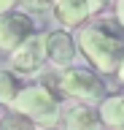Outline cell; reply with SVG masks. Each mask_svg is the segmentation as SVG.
Instances as JSON below:
<instances>
[{
  "instance_id": "9a60e30c",
  "label": "cell",
  "mask_w": 124,
  "mask_h": 130,
  "mask_svg": "<svg viewBox=\"0 0 124 130\" xmlns=\"http://www.w3.org/2000/svg\"><path fill=\"white\" fill-rule=\"evenodd\" d=\"M89 3H92V11L97 14V11H103V8H105L108 3H111V0H89ZM113 3H116V0H113Z\"/></svg>"
},
{
  "instance_id": "8992f818",
  "label": "cell",
  "mask_w": 124,
  "mask_h": 130,
  "mask_svg": "<svg viewBox=\"0 0 124 130\" xmlns=\"http://www.w3.org/2000/svg\"><path fill=\"white\" fill-rule=\"evenodd\" d=\"M76 54H78V46H76L73 35L62 27V30H51L46 32V57L49 62L59 71H67L76 65Z\"/></svg>"
},
{
  "instance_id": "d6986e66",
  "label": "cell",
  "mask_w": 124,
  "mask_h": 130,
  "mask_svg": "<svg viewBox=\"0 0 124 130\" xmlns=\"http://www.w3.org/2000/svg\"><path fill=\"white\" fill-rule=\"evenodd\" d=\"M46 130H54V127H46Z\"/></svg>"
},
{
  "instance_id": "7a4b0ae2",
  "label": "cell",
  "mask_w": 124,
  "mask_h": 130,
  "mask_svg": "<svg viewBox=\"0 0 124 130\" xmlns=\"http://www.w3.org/2000/svg\"><path fill=\"white\" fill-rule=\"evenodd\" d=\"M11 108L19 111V114H24V117H30L41 127H54V122L59 119V100L46 84L24 87Z\"/></svg>"
},
{
  "instance_id": "3957f363",
  "label": "cell",
  "mask_w": 124,
  "mask_h": 130,
  "mask_svg": "<svg viewBox=\"0 0 124 130\" xmlns=\"http://www.w3.org/2000/svg\"><path fill=\"white\" fill-rule=\"evenodd\" d=\"M59 87L65 89L70 98L81 100V103H97V100H105V81L97 76V71H89V68H67L59 76Z\"/></svg>"
},
{
  "instance_id": "7c38bea8",
  "label": "cell",
  "mask_w": 124,
  "mask_h": 130,
  "mask_svg": "<svg viewBox=\"0 0 124 130\" xmlns=\"http://www.w3.org/2000/svg\"><path fill=\"white\" fill-rule=\"evenodd\" d=\"M27 11H46V8H54V0H19Z\"/></svg>"
},
{
  "instance_id": "4fadbf2b",
  "label": "cell",
  "mask_w": 124,
  "mask_h": 130,
  "mask_svg": "<svg viewBox=\"0 0 124 130\" xmlns=\"http://www.w3.org/2000/svg\"><path fill=\"white\" fill-rule=\"evenodd\" d=\"M19 0H0V16L8 14V11H14V6H16Z\"/></svg>"
},
{
  "instance_id": "2e32d148",
  "label": "cell",
  "mask_w": 124,
  "mask_h": 130,
  "mask_svg": "<svg viewBox=\"0 0 124 130\" xmlns=\"http://www.w3.org/2000/svg\"><path fill=\"white\" fill-rule=\"evenodd\" d=\"M119 79L124 81V65H121V68H119Z\"/></svg>"
},
{
  "instance_id": "ac0fdd59",
  "label": "cell",
  "mask_w": 124,
  "mask_h": 130,
  "mask_svg": "<svg viewBox=\"0 0 124 130\" xmlns=\"http://www.w3.org/2000/svg\"><path fill=\"white\" fill-rule=\"evenodd\" d=\"M116 130H124V127H116Z\"/></svg>"
},
{
  "instance_id": "5b68a950",
  "label": "cell",
  "mask_w": 124,
  "mask_h": 130,
  "mask_svg": "<svg viewBox=\"0 0 124 130\" xmlns=\"http://www.w3.org/2000/svg\"><path fill=\"white\" fill-rule=\"evenodd\" d=\"M46 60H49V57H46V35H38V32H35L33 38L24 41L16 52H11L8 65H11V71H14V73L33 76V73H38L43 68Z\"/></svg>"
},
{
  "instance_id": "30bf717a",
  "label": "cell",
  "mask_w": 124,
  "mask_h": 130,
  "mask_svg": "<svg viewBox=\"0 0 124 130\" xmlns=\"http://www.w3.org/2000/svg\"><path fill=\"white\" fill-rule=\"evenodd\" d=\"M22 89H24V84L19 81V76L11 68L0 71V106H14L16 98L22 95Z\"/></svg>"
},
{
  "instance_id": "9c48e42d",
  "label": "cell",
  "mask_w": 124,
  "mask_h": 130,
  "mask_svg": "<svg viewBox=\"0 0 124 130\" xmlns=\"http://www.w3.org/2000/svg\"><path fill=\"white\" fill-rule=\"evenodd\" d=\"M100 117L108 127H124V92L119 95H108L103 103H100Z\"/></svg>"
},
{
  "instance_id": "277c9868",
  "label": "cell",
  "mask_w": 124,
  "mask_h": 130,
  "mask_svg": "<svg viewBox=\"0 0 124 130\" xmlns=\"http://www.w3.org/2000/svg\"><path fill=\"white\" fill-rule=\"evenodd\" d=\"M35 35V22L27 11H8L0 16V49L6 52H16L24 41Z\"/></svg>"
},
{
  "instance_id": "ba28073f",
  "label": "cell",
  "mask_w": 124,
  "mask_h": 130,
  "mask_svg": "<svg viewBox=\"0 0 124 130\" xmlns=\"http://www.w3.org/2000/svg\"><path fill=\"white\" fill-rule=\"evenodd\" d=\"M92 14H94V11H92L89 0H54V19H57L65 30L81 27Z\"/></svg>"
},
{
  "instance_id": "52a82bcc",
  "label": "cell",
  "mask_w": 124,
  "mask_h": 130,
  "mask_svg": "<svg viewBox=\"0 0 124 130\" xmlns=\"http://www.w3.org/2000/svg\"><path fill=\"white\" fill-rule=\"evenodd\" d=\"M62 127L65 130H103L105 122L100 117V108H94L92 103H73L65 111V119H62Z\"/></svg>"
},
{
  "instance_id": "e0dca14e",
  "label": "cell",
  "mask_w": 124,
  "mask_h": 130,
  "mask_svg": "<svg viewBox=\"0 0 124 130\" xmlns=\"http://www.w3.org/2000/svg\"><path fill=\"white\" fill-rule=\"evenodd\" d=\"M0 122H3V111H0Z\"/></svg>"
},
{
  "instance_id": "6da1fadb",
  "label": "cell",
  "mask_w": 124,
  "mask_h": 130,
  "mask_svg": "<svg viewBox=\"0 0 124 130\" xmlns=\"http://www.w3.org/2000/svg\"><path fill=\"white\" fill-rule=\"evenodd\" d=\"M81 54L100 73H119L124 65V32L119 19H100L86 24L78 35Z\"/></svg>"
},
{
  "instance_id": "5bb4252c",
  "label": "cell",
  "mask_w": 124,
  "mask_h": 130,
  "mask_svg": "<svg viewBox=\"0 0 124 130\" xmlns=\"http://www.w3.org/2000/svg\"><path fill=\"white\" fill-rule=\"evenodd\" d=\"M116 19H119V24L124 27V0H116Z\"/></svg>"
},
{
  "instance_id": "8fae6325",
  "label": "cell",
  "mask_w": 124,
  "mask_h": 130,
  "mask_svg": "<svg viewBox=\"0 0 124 130\" xmlns=\"http://www.w3.org/2000/svg\"><path fill=\"white\" fill-rule=\"evenodd\" d=\"M0 130H38V125L30 117H24V114H19V111L11 108V114H6L3 122H0Z\"/></svg>"
}]
</instances>
